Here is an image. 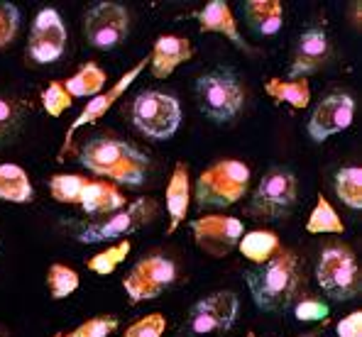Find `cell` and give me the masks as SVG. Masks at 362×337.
I'll use <instances>...</instances> for the list:
<instances>
[{
  "label": "cell",
  "instance_id": "30",
  "mask_svg": "<svg viewBox=\"0 0 362 337\" xmlns=\"http://www.w3.org/2000/svg\"><path fill=\"white\" fill-rule=\"evenodd\" d=\"M88 186V179L78 174H57L49 181L52 196L59 203H69V206H78V198H81L83 189Z\"/></svg>",
  "mask_w": 362,
  "mask_h": 337
},
{
  "label": "cell",
  "instance_id": "1",
  "mask_svg": "<svg viewBox=\"0 0 362 337\" xmlns=\"http://www.w3.org/2000/svg\"><path fill=\"white\" fill-rule=\"evenodd\" d=\"M245 281L257 308L264 313H284L294 308L306 291L303 261L289 247H279L264 264L245 271Z\"/></svg>",
  "mask_w": 362,
  "mask_h": 337
},
{
  "label": "cell",
  "instance_id": "21",
  "mask_svg": "<svg viewBox=\"0 0 362 337\" xmlns=\"http://www.w3.org/2000/svg\"><path fill=\"white\" fill-rule=\"evenodd\" d=\"M245 20L257 35H276L284 25V5L279 0H247Z\"/></svg>",
  "mask_w": 362,
  "mask_h": 337
},
{
  "label": "cell",
  "instance_id": "25",
  "mask_svg": "<svg viewBox=\"0 0 362 337\" xmlns=\"http://www.w3.org/2000/svg\"><path fill=\"white\" fill-rule=\"evenodd\" d=\"M279 247H281L279 237L274 232H269V230H255V232L243 235L240 242H238V249L252 264H264Z\"/></svg>",
  "mask_w": 362,
  "mask_h": 337
},
{
  "label": "cell",
  "instance_id": "5",
  "mask_svg": "<svg viewBox=\"0 0 362 337\" xmlns=\"http://www.w3.org/2000/svg\"><path fill=\"white\" fill-rule=\"evenodd\" d=\"M157 218V203L152 198H137L135 203H127L122 211L98 218L93 223H71V232L78 242L98 244L108 240L127 237L137 230L147 227Z\"/></svg>",
  "mask_w": 362,
  "mask_h": 337
},
{
  "label": "cell",
  "instance_id": "29",
  "mask_svg": "<svg viewBox=\"0 0 362 337\" xmlns=\"http://www.w3.org/2000/svg\"><path fill=\"white\" fill-rule=\"evenodd\" d=\"M132 244L127 242V240H120L118 244H113V247H105L103 252L93 254L88 259V269L93 271V274H100V276H108L113 274L115 269L122 264V261L127 259V254H130Z\"/></svg>",
  "mask_w": 362,
  "mask_h": 337
},
{
  "label": "cell",
  "instance_id": "4",
  "mask_svg": "<svg viewBox=\"0 0 362 337\" xmlns=\"http://www.w3.org/2000/svg\"><path fill=\"white\" fill-rule=\"evenodd\" d=\"M199 108L213 122H230L245 108V85L233 69H213L196 78Z\"/></svg>",
  "mask_w": 362,
  "mask_h": 337
},
{
  "label": "cell",
  "instance_id": "22",
  "mask_svg": "<svg viewBox=\"0 0 362 337\" xmlns=\"http://www.w3.org/2000/svg\"><path fill=\"white\" fill-rule=\"evenodd\" d=\"M264 90L274 103H284L294 110H303L311 103V85L308 78H299V81H289V78H267Z\"/></svg>",
  "mask_w": 362,
  "mask_h": 337
},
{
  "label": "cell",
  "instance_id": "8",
  "mask_svg": "<svg viewBox=\"0 0 362 337\" xmlns=\"http://www.w3.org/2000/svg\"><path fill=\"white\" fill-rule=\"evenodd\" d=\"M132 125L150 140H169L181 125V105L174 95L162 90H142L132 100Z\"/></svg>",
  "mask_w": 362,
  "mask_h": 337
},
{
  "label": "cell",
  "instance_id": "34",
  "mask_svg": "<svg viewBox=\"0 0 362 337\" xmlns=\"http://www.w3.org/2000/svg\"><path fill=\"white\" fill-rule=\"evenodd\" d=\"M167 330V318L162 313H150L145 318H137L122 337H162Z\"/></svg>",
  "mask_w": 362,
  "mask_h": 337
},
{
  "label": "cell",
  "instance_id": "26",
  "mask_svg": "<svg viewBox=\"0 0 362 337\" xmlns=\"http://www.w3.org/2000/svg\"><path fill=\"white\" fill-rule=\"evenodd\" d=\"M28 105L15 95H0V147L5 142H13L15 135L23 130Z\"/></svg>",
  "mask_w": 362,
  "mask_h": 337
},
{
  "label": "cell",
  "instance_id": "39",
  "mask_svg": "<svg viewBox=\"0 0 362 337\" xmlns=\"http://www.w3.org/2000/svg\"><path fill=\"white\" fill-rule=\"evenodd\" d=\"M301 337H318V335H313V333H308V335H301Z\"/></svg>",
  "mask_w": 362,
  "mask_h": 337
},
{
  "label": "cell",
  "instance_id": "2",
  "mask_svg": "<svg viewBox=\"0 0 362 337\" xmlns=\"http://www.w3.org/2000/svg\"><path fill=\"white\" fill-rule=\"evenodd\" d=\"M78 162L90 174L110 179L127 189H140L150 176V157L127 140L118 137H93L81 144Z\"/></svg>",
  "mask_w": 362,
  "mask_h": 337
},
{
  "label": "cell",
  "instance_id": "7",
  "mask_svg": "<svg viewBox=\"0 0 362 337\" xmlns=\"http://www.w3.org/2000/svg\"><path fill=\"white\" fill-rule=\"evenodd\" d=\"M299 201V181L286 167H272L262 174L247 213L257 220H281L289 218Z\"/></svg>",
  "mask_w": 362,
  "mask_h": 337
},
{
  "label": "cell",
  "instance_id": "33",
  "mask_svg": "<svg viewBox=\"0 0 362 337\" xmlns=\"http://www.w3.org/2000/svg\"><path fill=\"white\" fill-rule=\"evenodd\" d=\"M71 100L74 98L64 90L62 81H52L45 88V93H42V105H45L47 115H52V117H62L64 112L71 108Z\"/></svg>",
  "mask_w": 362,
  "mask_h": 337
},
{
  "label": "cell",
  "instance_id": "6",
  "mask_svg": "<svg viewBox=\"0 0 362 337\" xmlns=\"http://www.w3.org/2000/svg\"><path fill=\"white\" fill-rule=\"evenodd\" d=\"M316 281L333 301H350L362 288L360 261L348 244L331 242L323 247L316 264Z\"/></svg>",
  "mask_w": 362,
  "mask_h": 337
},
{
  "label": "cell",
  "instance_id": "3",
  "mask_svg": "<svg viewBox=\"0 0 362 337\" xmlns=\"http://www.w3.org/2000/svg\"><path fill=\"white\" fill-rule=\"evenodd\" d=\"M250 186V167L238 159H223L199 176L194 201L201 211H226L243 201Z\"/></svg>",
  "mask_w": 362,
  "mask_h": 337
},
{
  "label": "cell",
  "instance_id": "28",
  "mask_svg": "<svg viewBox=\"0 0 362 337\" xmlns=\"http://www.w3.org/2000/svg\"><path fill=\"white\" fill-rule=\"evenodd\" d=\"M306 230L311 235H323V232H335L340 235L345 230L343 220H340V215L335 213V208L328 203L326 196H318L316 201V208H313V213L308 215V223H306Z\"/></svg>",
  "mask_w": 362,
  "mask_h": 337
},
{
  "label": "cell",
  "instance_id": "18",
  "mask_svg": "<svg viewBox=\"0 0 362 337\" xmlns=\"http://www.w3.org/2000/svg\"><path fill=\"white\" fill-rule=\"evenodd\" d=\"M194 20L199 23L201 32H216V35H223L233 42L235 47L250 52V45L245 42V37L238 30V23L233 18V10L226 0H211V3L204 5V10H196Z\"/></svg>",
  "mask_w": 362,
  "mask_h": 337
},
{
  "label": "cell",
  "instance_id": "24",
  "mask_svg": "<svg viewBox=\"0 0 362 337\" xmlns=\"http://www.w3.org/2000/svg\"><path fill=\"white\" fill-rule=\"evenodd\" d=\"M105 81H108V73H105L95 61H86L71 78H66L62 85L71 98H86V95L103 93Z\"/></svg>",
  "mask_w": 362,
  "mask_h": 337
},
{
  "label": "cell",
  "instance_id": "35",
  "mask_svg": "<svg viewBox=\"0 0 362 337\" xmlns=\"http://www.w3.org/2000/svg\"><path fill=\"white\" fill-rule=\"evenodd\" d=\"M328 313H331L328 303L318 301V298H313V296H301L299 301L294 303V315L301 323H321V320L328 318Z\"/></svg>",
  "mask_w": 362,
  "mask_h": 337
},
{
  "label": "cell",
  "instance_id": "13",
  "mask_svg": "<svg viewBox=\"0 0 362 337\" xmlns=\"http://www.w3.org/2000/svg\"><path fill=\"white\" fill-rule=\"evenodd\" d=\"M240 313V301L233 291H218L194 303L189 313V325L196 335H211L230 330Z\"/></svg>",
  "mask_w": 362,
  "mask_h": 337
},
{
  "label": "cell",
  "instance_id": "40",
  "mask_svg": "<svg viewBox=\"0 0 362 337\" xmlns=\"http://www.w3.org/2000/svg\"><path fill=\"white\" fill-rule=\"evenodd\" d=\"M52 337H66V335H62V333H59V335H52Z\"/></svg>",
  "mask_w": 362,
  "mask_h": 337
},
{
  "label": "cell",
  "instance_id": "10",
  "mask_svg": "<svg viewBox=\"0 0 362 337\" xmlns=\"http://www.w3.org/2000/svg\"><path fill=\"white\" fill-rule=\"evenodd\" d=\"M177 281V264L164 254H147L130 269V274L122 279L127 296L135 303L150 301L167 291Z\"/></svg>",
  "mask_w": 362,
  "mask_h": 337
},
{
  "label": "cell",
  "instance_id": "31",
  "mask_svg": "<svg viewBox=\"0 0 362 337\" xmlns=\"http://www.w3.org/2000/svg\"><path fill=\"white\" fill-rule=\"evenodd\" d=\"M47 286L52 298H66L78 288V274L66 264H52L47 271Z\"/></svg>",
  "mask_w": 362,
  "mask_h": 337
},
{
  "label": "cell",
  "instance_id": "14",
  "mask_svg": "<svg viewBox=\"0 0 362 337\" xmlns=\"http://www.w3.org/2000/svg\"><path fill=\"white\" fill-rule=\"evenodd\" d=\"M355 120V100L348 93H331L313 108L308 117V137L313 142H326L328 137L345 132Z\"/></svg>",
  "mask_w": 362,
  "mask_h": 337
},
{
  "label": "cell",
  "instance_id": "23",
  "mask_svg": "<svg viewBox=\"0 0 362 337\" xmlns=\"http://www.w3.org/2000/svg\"><path fill=\"white\" fill-rule=\"evenodd\" d=\"M35 198V189L28 171L18 164H0V201L30 203Z\"/></svg>",
  "mask_w": 362,
  "mask_h": 337
},
{
  "label": "cell",
  "instance_id": "36",
  "mask_svg": "<svg viewBox=\"0 0 362 337\" xmlns=\"http://www.w3.org/2000/svg\"><path fill=\"white\" fill-rule=\"evenodd\" d=\"M18 30H20V10L13 3H3L0 0V49L8 47L18 37Z\"/></svg>",
  "mask_w": 362,
  "mask_h": 337
},
{
  "label": "cell",
  "instance_id": "37",
  "mask_svg": "<svg viewBox=\"0 0 362 337\" xmlns=\"http://www.w3.org/2000/svg\"><path fill=\"white\" fill-rule=\"evenodd\" d=\"M335 333L338 337H362V310H355V313L345 315L343 320H338Z\"/></svg>",
  "mask_w": 362,
  "mask_h": 337
},
{
  "label": "cell",
  "instance_id": "27",
  "mask_svg": "<svg viewBox=\"0 0 362 337\" xmlns=\"http://www.w3.org/2000/svg\"><path fill=\"white\" fill-rule=\"evenodd\" d=\"M335 196L353 211L362 208V169L360 167H343L333 176Z\"/></svg>",
  "mask_w": 362,
  "mask_h": 337
},
{
  "label": "cell",
  "instance_id": "15",
  "mask_svg": "<svg viewBox=\"0 0 362 337\" xmlns=\"http://www.w3.org/2000/svg\"><path fill=\"white\" fill-rule=\"evenodd\" d=\"M147 64H150V57L140 59V61H137L135 66H132L130 71L125 73V76H120V81H118V83L110 85V88H105L103 93L93 95V98L88 100L86 108H83L81 112H78V117L71 122V127H69L66 135H64V147H62L59 159H64V154H66V149L71 147L74 135H76V132L81 130V127H86V125H93V122H98L100 117L105 115V112H108L110 108H113V105L120 100V95L125 93V90L130 88L132 83H135V78L142 73V69H147Z\"/></svg>",
  "mask_w": 362,
  "mask_h": 337
},
{
  "label": "cell",
  "instance_id": "19",
  "mask_svg": "<svg viewBox=\"0 0 362 337\" xmlns=\"http://www.w3.org/2000/svg\"><path fill=\"white\" fill-rule=\"evenodd\" d=\"M127 206L125 196L120 194V189L108 181H88V186L83 189L81 198H78V208L88 215L105 218L110 213H118Z\"/></svg>",
  "mask_w": 362,
  "mask_h": 337
},
{
  "label": "cell",
  "instance_id": "16",
  "mask_svg": "<svg viewBox=\"0 0 362 337\" xmlns=\"http://www.w3.org/2000/svg\"><path fill=\"white\" fill-rule=\"evenodd\" d=\"M331 59V40L323 28H308L296 40V49L291 57L289 81H299L311 73L321 71Z\"/></svg>",
  "mask_w": 362,
  "mask_h": 337
},
{
  "label": "cell",
  "instance_id": "20",
  "mask_svg": "<svg viewBox=\"0 0 362 337\" xmlns=\"http://www.w3.org/2000/svg\"><path fill=\"white\" fill-rule=\"evenodd\" d=\"M191 206V179L189 167L186 164H177L172 171V179L167 186V213H169V235L177 232V227L184 223L186 213Z\"/></svg>",
  "mask_w": 362,
  "mask_h": 337
},
{
  "label": "cell",
  "instance_id": "32",
  "mask_svg": "<svg viewBox=\"0 0 362 337\" xmlns=\"http://www.w3.org/2000/svg\"><path fill=\"white\" fill-rule=\"evenodd\" d=\"M118 330V318L115 315H95L81 323L76 330H71L66 337H108Z\"/></svg>",
  "mask_w": 362,
  "mask_h": 337
},
{
  "label": "cell",
  "instance_id": "17",
  "mask_svg": "<svg viewBox=\"0 0 362 337\" xmlns=\"http://www.w3.org/2000/svg\"><path fill=\"white\" fill-rule=\"evenodd\" d=\"M194 59V47L186 37L164 35L154 42V49L150 54V71L154 78H169L181 64Z\"/></svg>",
  "mask_w": 362,
  "mask_h": 337
},
{
  "label": "cell",
  "instance_id": "12",
  "mask_svg": "<svg viewBox=\"0 0 362 337\" xmlns=\"http://www.w3.org/2000/svg\"><path fill=\"white\" fill-rule=\"evenodd\" d=\"M66 40L69 35L62 15L54 8H45L37 13L35 23H32L28 54L37 64H52L64 54Z\"/></svg>",
  "mask_w": 362,
  "mask_h": 337
},
{
  "label": "cell",
  "instance_id": "38",
  "mask_svg": "<svg viewBox=\"0 0 362 337\" xmlns=\"http://www.w3.org/2000/svg\"><path fill=\"white\" fill-rule=\"evenodd\" d=\"M245 337H257V335H255V333H252V330H250V333H247V335H245Z\"/></svg>",
  "mask_w": 362,
  "mask_h": 337
},
{
  "label": "cell",
  "instance_id": "11",
  "mask_svg": "<svg viewBox=\"0 0 362 337\" xmlns=\"http://www.w3.org/2000/svg\"><path fill=\"white\" fill-rule=\"evenodd\" d=\"M191 232L201 252L211 256H228L233 249H238V242L245 235V225L238 218L209 213L191 223Z\"/></svg>",
  "mask_w": 362,
  "mask_h": 337
},
{
  "label": "cell",
  "instance_id": "9",
  "mask_svg": "<svg viewBox=\"0 0 362 337\" xmlns=\"http://www.w3.org/2000/svg\"><path fill=\"white\" fill-rule=\"evenodd\" d=\"M130 13L122 3L100 0L93 3L83 15V37L93 49L113 52L127 40Z\"/></svg>",
  "mask_w": 362,
  "mask_h": 337
}]
</instances>
